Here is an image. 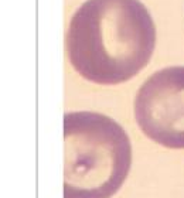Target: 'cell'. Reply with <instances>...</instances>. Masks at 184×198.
I'll use <instances>...</instances> for the list:
<instances>
[{
  "instance_id": "6da1fadb",
  "label": "cell",
  "mask_w": 184,
  "mask_h": 198,
  "mask_svg": "<svg viewBox=\"0 0 184 198\" xmlns=\"http://www.w3.org/2000/svg\"><path fill=\"white\" fill-rule=\"evenodd\" d=\"M65 45L72 68L82 78L118 85L149 64L156 27L140 0H87L71 17Z\"/></svg>"
},
{
  "instance_id": "7a4b0ae2",
  "label": "cell",
  "mask_w": 184,
  "mask_h": 198,
  "mask_svg": "<svg viewBox=\"0 0 184 198\" xmlns=\"http://www.w3.org/2000/svg\"><path fill=\"white\" fill-rule=\"evenodd\" d=\"M130 166V139L116 120L88 110L64 116V198H112Z\"/></svg>"
},
{
  "instance_id": "3957f363",
  "label": "cell",
  "mask_w": 184,
  "mask_h": 198,
  "mask_svg": "<svg viewBox=\"0 0 184 198\" xmlns=\"http://www.w3.org/2000/svg\"><path fill=\"white\" fill-rule=\"evenodd\" d=\"M135 117L154 143L184 149V67H167L147 78L135 98Z\"/></svg>"
}]
</instances>
